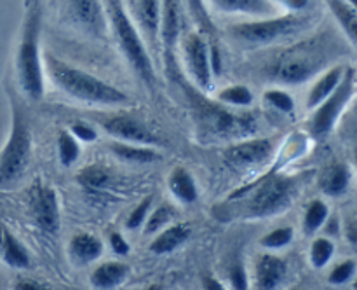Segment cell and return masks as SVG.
Here are the masks:
<instances>
[{"mask_svg": "<svg viewBox=\"0 0 357 290\" xmlns=\"http://www.w3.org/2000/svg\"><path fill=\"white\" fill-rule=\"evenodd\" d=\"M98 124L105 133L114 136L115 140L129 143H142V145H157L159 136L146 128L142 121L129 114H112L107 117H98Z\"/></svg>", "mask_w": 357, "mask_h": 290, "instance_id": "7c38bea8", "label": "cell"}, {"mask_svg": "<svg viewBox=\"0 0 357 290\" xmlns=\"http://www.w3.org/2000/svg\"><path fill=\"white\" fill-rule=\"evenodd\" d=\"M335 254V245L333 241L328 238H316L310 245V262L314 268L321 269L331 261Z\"/></svg>", "mask_w": 357, "mask_h": 290, "instance_id": "d6a6232c", "label": "cell"}, {"mask_svg": "<svg viewBox=\"0 0 357 290\" xmlns=\"http://www.w3.org/2000/svg\"><path fill=\"white\" fill-rule=\"evenodd\" d=\"M345 68H347V66L333 65L319 73V77L314 80L312 86H310L309 89V94H307V108H309V110L316 108L324 98L330 96V94L337 89L342 77H344Z\"/></svg>", "mask_w": 357, "mask_h": 290, "instance_id": "ac0fdd59", "label": "cell"}, {"mask_svg": "<svg viewBox=\"0 0 357 290\" xmlns=\"http://www.w3.org/2000/svg\"><path fill=\"white\" fill-rule=\"evenodd\" d=\"M351 180V166L345 163H333L331 166L326 168V171L321 177V189H323L324 194L338 198V196H344L349 191Z\"/></svg>", "mask_w": 357, "mask_h": 290, "instance_id": "d4e9b609", "label": "cell"}, {"mask_svg": "<svg viewBox=\"0 0 357 290\" xmlns=\"http://www.w3.org/2000/svg\"><path fill=\"white\" fill-rule=\"evenodd\" d=\"M129 276V266L119 261H108L98 266L91 275V283L96 289L110 290L122 285Z\"/></svg>", "mask_w": 357, "mask_h": 290, "instance_id": "603a6c76", "label": "cell"}, {"mask_svg": "<svg viewBox=\"0 0 357 290\" xmlns=\"http://www.w3.org/2000/svg\"><path fill=\"white\" fill-rule=\"evenodd\" d=\"M356 273V261L349 259V261L340 262L333 268V271L328 276V282L333 283V285H344V283L351 282L352 276Z\"/></svg>", "mask_w": 357, "mask_h": 290, "instance_id": "d590c367", "label": "cell"}, {"mask_svg": "<svg viewBox=\"0 0 357 290\" xmlns=\"http://www.w3.org/2000/svg\"><path fill=\"white\" fill-rule=\"evenodd\" d=\"M275 145L272 138H250L232 143L223 152V161L234 170H250L261 166L274 156Z\"/></svg>", "mask_w": 357, "mask_h": 290, "instance_id": "8fae6325", "label": "cell"}, {"mask_svg": "<svg viewBox=\"0 0 357 290\" xmlns=\"http://www.w3.org/2000/svg\"><path fill=\"white\" fill-rule=\"evenodd\" d=\"M105 13H107L108 24L117 41L119 49L124 55V59L131 66L132 72L136 73L139 80L146 87L153 89L157 84L155 63H153L152 55H150L149 45L143 41L142 34L129 17L122 0H103Z\"/></svg>", "mask_w": 357, "mask_h": 290, "instance_id": "8992f818", "label": "cell"}, {"mask_svg": "<svg viewBox=\"0 0 357 290\" xmlns=\"http://www.w3.org/2000/svg\"><path fill=\"white\" fill-rule=\"evenodd\" d=\"M171 217H173V212L169 210V206H159L150 213V217H146L143 231H145V234L159 233L164 227H167V224L171 222Z\"/></svg>", "mask_w": 357, "mask_h": 290, "instance_id": "e575fe53", "label": "cell"}, {"mask_svg": "<svg viewBox=\"0 0 357 290\" xmlns=\"http://www.w3.org/2000/svg\"><path fill=\"white\" fill-rule=\"evenodd\" d=\"M183 31V2L162 0L160 7V55L166 65L174 63L178 42Z\"/></svg>", "mask_w": 357, "mask_h": 290, "instance_id": "5bb4252c", "label": "cell"}, {"mask_svg": "<svg viewBox=\"0 0 357 290\" xmlns=\"http://www.w3.org/2000/svg\"><path fill=\"white\" fill-rule=\"evenodd\" d=\"M317 17L319 14L314 9L303 10V13H279L274 16L255 17V20L230 24L227 28V37L241 48H268V45L295 38L303 31H309L317 23Z\"/></svg>", "mask_w": 357, "mask_h": 290, "instance_id": "277c9868", "label": "cell"}, {"mask_svg": "<svg viewBox=\"0 0 357 290\" xmlns=\"http://www.w3.org/2000/svg\"><path fill=\"white\" fill-rule=\"evenodd\" d=\"M220 103L227 105V107L236 108H248L253 105L255 96L253 91L244 84H232V86H225L223 89L218 91L216 94Z\"/></svg>", "mask_w": 357, "mask_h": 290, "instance_id": "83f0119b", "label": "cell"}, {"mask_svg": "<svg viewBox=\"0 0 357 290\" xmlns=\"http://www.w3.org/2000/svg\"><path fill=\"white\" fill-rule=\"evenodd\" d=\"M150 206H152V198L149 196L143 201H139V205L135 206V210L129 213L128 220H126V227L128 229H138V227H142L145 224L146 217H149Z\"/></svg>", "mask_w": 357, "mask_h": 290, "instance_id": "8d00e7d4", "label": "cell"}, {"mask_svg": "<svg viewBox=\"0 0 357 290\" xmlns=\"http://www.w3.org/2000/svg\"><path fill=\"white\" fill-rule=\"evenodd\" d=\"M192 231L188 229L185 224H176V226H169L164 227L162 231H159L153 241L150 243V252L157 255H164V254H171L176 248H180L185 241L190 238Z\"/></svg>", "mask_w": 357, "mask_h": 290, "instance_id": "484cf974", "label": "cell"}, {"mask_svg": "<svg viewBox=\"0 0 357 290\" xmlns=\"http://www.w3.org/2000/svg\"><path fill=\"white\" fill-rule=\"evenodd\" d=\"M0 257L9 268L14 269H26L31 264L26 248L20 243V240L14 234L3 229H0Z\"/></svg>", "mask_w": 357, "mask_h": 290, "instance_id": "cb8c5ba5", "label": "cell"}, {"mask_svg": "<svg viewBox=\"0 0 357 290\" xmlns=\"http://www.w3.org/2000/svg\"><path fill=\"white\" fill-rule=\"evenodd\" d=\"M202 287H204V290H225V287L218 280L213 278V276H204L202 278Z\"/></svg>", "mask_w": 357, "mask_h": 290, "instance_id": "ee69618b", "label": "cell"}, {"mask_svg": "<svg viewBox=\"0 0 357 290\" xmlns=\"http://www.w3.org/2000/svg\"><path fill=\"white\" fill-rule=\"evenodd\" d=\"M275 6L284 7L288 13H303L312 7V0H272Z\"/></svg>", "mask_w": 357, "mask_h": 290, "instance_id": "60d3db41", "label": "cell"}, {"mask_svg": "<svg viewBox=\"0 0 357 290\" xmlns=\"http://www.w3.org/2000/svg\"><path fill=\"white\" fill-rule=\"evenodd\" d=\"M30 213L35 226L47 234H56L59 229V201L52 187L37 184L30 191Z\"/></svg>", "mask_w": 357, "mask_h": 290, "instance_id": "4fadbf2b", "label": "cell"}, {"mask_svg": "<svg viewBox=\"0 0 357 290\" xmlns=\"http://www.w3.org/2000/svg\"><path fill=\"white\" fill-rule=\"evenodd\" d=\"M13 290H54V289L44 285V283L33 282V280H20V282L14 283Z\"/></svg>", "mask_w": 357, "mask_h": 290, "instance_id": "7bdbcfd3", "label": "cell"}, {"mask_svg": "<svg viewBox=\"0 0 357 290\" xmlns=\"http://www.w3.org/2000/svg\"><path fill=\"white\" fill-rule=\"evenodd\" d=\"M356 68L347 66L337 89L330 96L324 98L316 108H312V115L307 122V129L312 138L321 140L333 131L337 122L340 121L342 112L356 96Z\"/></svg>", "mask_w": 357, "mask_h": 290, "instance_id": "ba28073f", "label": "cell"}, {"mask_svg": "<svg viewBox=\"0 0 357 290\" xmlns=\"http://www.w3.org/2000/svg\"><path fill=\"white\" fill-rule=\"evenodd\" d=\"M42 58H44L45 75L61 93L68 94L73 100L101 108H124L132 105L131 96L126 91L119 89L94 73L58 58L54 52H42Z\"/></svg>", "mask_w": 357, "mask_h": 290, "instance_id": "3957f363", "label": "cell"}, {"mask_svg": "<svg viewBox=\"0 0 357 290\" xmlns=\"http://www.w3.org/2000/svg\"><path fill=\"white\" fill-rule=\"evenodd\" d=\"M35 0H23V3H24V9H26V7H30L31 3H33Z\"/></svg>", "mask_w": 357, "mask_h": 290, "instance_id": "bcb514c9", "label": "cell"}, {"mask_svg": "<svg viewBox=\"0 0 357 290\" xmlns=\"http://www.w3.org/2000/svg\"><path fill=\"white\" fill-rule=\"evenodd\" d=\"M288 266L281 257L272 254H264L257 261L255 268V285L257 290H275L286 278Z\"/></svg>", "mask_w": 357, "mask_h": 290, "instance_id": "e0dca14e", "label": "cell"}, {"mask_svg": "<svg viewBox=\"0 0 357 290\" xmlns=\"http://www.w3.org/2000/svg\"><path fill=\"white\" fill-rule=\"evenodd\" d=\"M70 133L75 136V140L82 143H91L98 138V131L94 124L87 121H73L70 124Z\"/></svg>", "mask_w": 357, "mask_h": 290, "instance_id": "74e56055", "label": "cell"}, {"mask_svg": "<svg viewBox=\"0 0 357 290\" xmlns=\"http://www.w3.org/2000/svg\"><path fill=\"white\" fill-rule=\"evenodd\" d=\"M229 280H230V285H232L234 290H248V273L244 269L243 262H234L230 266V271H229Z\"/></svg>", "mask_w": 357, "mask_h": 290, "instance_id": "f35d334b", "label": "cell"}, {"mask_svg": "<svg viewBox=\"0 0 357 290\" xmlns=\"http://www.w3.org/2000/svg\"><path fill=\"white\" fill-rule=\"evenodd\" d=\"M338 55H342V44L337 35L319 31L317 35L293 42L288 48L281 49L265 65L264 72L272 80L288 86H298L330 68L331 59Z\"/></svg>", "mask_w": 357, "mask_h": 290, "instance_id": "7a4b0ae2", "label": "cell"}, {"mask_svg": "<svg viewBox=\"0 0 357 290\" xmlns=\"http://www.w3.org/2000/svg\"><path fill=\"white\" fill-rule=\"evenodd\" d=\"M68 252L70 257H72V261L75 264L86 266L101 257V254H103V243L94 234L79 233L70 240Z\"/></svg>", "mask_w": 357, "mask_h": 290, "instance_id": "ffe728a7", "label": "cell"}, {"mask_svg": "<svg viewBox=\"0 0 357 290\" xmlns=\"http://www.w3.org/2000/svg\"><path fill=\"white\" fill-rule=\"evenodd\" d=\"M209 65H211L213 77L222 75V68H223L222 51H220V48L216 42H209Z\"/></svg>", "mask_w": 357, "mask_h": 290, "instance_id": "ab89813d", "label": "cell"}, {"mask_svg": "<svg viewBox=\"0 0 357 290\" xmlns=\"http://www.w3.org/2000/svg\"><path fill=\"white\" fill-rule=\"evenodd\" d=\"M213 9L230 16L265 17L279 14V7L272 0H208Z\"/></svg>", "mask_w": 357, "mask_h": 290, "instance_id": "2e32d148", "label": "cell"}, {"mask_svg": "<svg viewBox=\"0 0 357 290\" xmlns=\"http://www.w3.org/2000/svg\"><path fill=\"white\" fill-rule=\"evenodd\" d=\"M110 247L117 255H128L129 250H131V248H129V243L126 241V238L122 236L121 233L110 234Z\"/></svg>", "mask_w": 357, "mask_h": 290, "instance_id": "b9f144b4", "label": "cell"}, {"mask_svg": "<svg viewBox=\"0 0 357 290\" xmlns=\"http://www.w3.org/2000/svg\"><path fill=\"white\" fill-rule=\"evenodd\" d=\"M42 35V3L35 0L26 7L20 42L14 56L16 79L21 93L30 100H42L45 94V70L40 49Z\"/></svg>", "mask_w": 357, "mask_h": 290, "instance_id": "5b68a950", "label": "cell"}, {"mask_svg": "<svg viewBox=\"0 0 357 290\" xmlns=\"http://www.w3.org/2000/svg\"><path fill=\"white\" fill-rule=\"evenodd\" d=\"M181 2L187 3V9L190 13L192 20L197 24L199 31L209 37H215V23H213L211 14L208 13V7H206L204 0H181Z\"/></svg>", "mask_w": 357, "mask_h": 290, "instance_id": "f546056e", "label": "cell"}, {"mask_svg": "<svg viewBox=\"0 0 357 290\" xmlns=\"http://www.w3.org/2000/svg\"><path fill=\"white\" fill-rule=\"evenodd\" d=\"M167 187H169L171 194L185 205H192L199 198L197 184L190 171L185 170L183 166H174L171 170L169 177H167Z\"/></svg>", "mask_w": 357, "mask_h": 290, "instance_id": "7402d4cb", "label": "cell"}, {"mask_svg": "<svg viewBox=\"0 0 357 290\" xmlns=\"http://www.w3.org/2000/svg\"><path fill=\"white\" fill-rule=\"evenodd\" d=\"M331 14L338 27L342 28V34L347 38L349 44L356 48L357 44V9L356 2L351 0H326Z\"/></svg>", "mask_w": 357, "mask_h": 290, "instance_id": "44dd1931", "label": "cell"}, {"mask_svg": "<svg viewBox=\"0 0 357 290\" xmlns=\"http://www.w3.org/2000/svg\"><path fill=\"white\" fill-rule=\"evenodd\" d=\"M264 100L268 107L281 112V114H293L295 112V100L288 91L281 89V87H271V89L265 91Z\"/></svg>", "mask_w": 357, "mask_h": 290, "instance_id": "1f68e13d", "label": "cell"}, {"mask_svg": "<svg viewBox=\"0 0 357 290\" xmlns=\"http://www.w3.org/2000/svg\"><path fill=\"white\" fill-rule=\"evenodd\" d=\"M77 182L86 192L96 194L112 184V171L101 164H89L77 173Z\"/></svg>", "mask_w": 357, "mask_h": 290, "instance_id": "4316f807", "label": "cell"}, {"mask_svg": "<svg viewBox=\"0 0 357 290\" xmlns=\"http://www.w3.org/2000/svg\"><path fill=\"white\" fill-rule=\"evenodd\" d=\"M143 290H164V287L159 285V283H152V285L145 287V289H143Z\"/></svg>", "mask_w": 357, "mask_h": 290, "instance_id": "f6af8a7d", "label": "cell"}, {"mask_svg": "<svg viewBox=\"0 0 357 290\" xmlns=\"http://www.w3.org/2000/svg\"><path fill=\"white\" fill-rule=\"evenodd\" d=\"M56 149H58V159L63 166H72L80 157V142L75 140V136L70 131L58 133Z\"/></svg>", "mask_w": 357, "mask_h": 290, "instance_id": "f1b7e54d", "label": "cell"}, {"mask_svg": "<svg viewBox=\"0 0 357 290\" xmlns=\"http://www.w3.org/2000/svg\"><path fill=\"white\" fill-rule=\"evenodd\" d=\"M108 149L117 159L126 161L132 164H150L160 159V154L152 145H142V143L121 142V140H112L108 143Z\"/></svg>", "mask_w": 357, "mask_h": 290, "instance_id": "d6986e66", "label": "cell"}, {"mask_svg": "<svg viewBox=\"0 0 357 290\" xmlns=\"http://www.w3.org/2000/svg\"><path fill=\"white\" fill-rule=\"evenodd\" d=\"M293 236H295L293 227H278V229L265 234L260 240V245L267 250H279V248H284L286 245L291 243Z\"/></svg>", "mask_w": 357, "mask_h": 290, "instance_id": "836d02e7", "label": "cell"}, {"mask_svg": "<svg viewBox=\"0 0 357 290\" xmlns=\"http://www.w3.org/2000/svg\"><path fill=\"white\" fill-rule=\"evenodd\" d=\"M129 17L149 45L150 55H160V7L162 0H122Z\"/></svg>", "mask_w": 357, "mask_h": 290, "instance_id": "30bf717a", "label": "cell"}, {"mask_svg": "<svg viewBox=\"0 0 357 290\" xmlns=\"http://www.w3.org/2000/svg\"><path fill=\"white\" fill-rule=\"evenodd\" d=\"M70 17L77 27L94 38H105L108 31V20L103 0H66Z\"/></svg>", "mask_w": 357, "mask_h": 290, "instance_id": "9a60e30c", "label": "cell"}, {"mask_svg": "<svg viewBox=\"0 0 357 290\" xmlns=\"http://www.w3.org/2000/svg\"><path fill=\"white\" fill-rule=\"evenodd\" d=\"M307 142L309 140L302 133L289 135L288 142L279 149L275 166L261 175L257 182H251L230 194L227 203L220 206V212L241 219H267L286 212L296 199L302 178L282 173L279 168L302 156L307 150Z\"/></svg>", "mask_w": 357, "mask_h": 290, "instance_id": "6da1fadb", "label": "cell"}, {"mask_svg": "<svg viewBox=\"0 0 357 290\" xmlns=\"http://www.w3.org/2000/svg\"><path fill=\"white\" fill-rule=\"evenodd\" d=\"M178 45H180L183 66L194 86L201 93H209L213 89L215 77L209 65V42L206 35L199 30L181 31Z\"/></svg>", "mask_w": 357, "mask_h": 290, "instance_id": "9c48e42d", "label": "cell"}, {"mask_svg": "<svg viewBox=\"0 0 357 290\" xmlns=\"http://www.w3.org/2000/svg\"><path fill=\"white\" fill-rule=\"evenodd\" d=\"M330 215V210L328 205L323 199H314L307 206L305 217H303V229L307 234H314L316 231H319L323 227V224L328 220Z\"/></svg>", "mask_w": 357, "mask_h": 290, "instance_id": "4dcf8cb0", "label": "cell"}, {"mask_svg": "<svg viewBox=\"0 0 357 290\" xmlns=\"http://www.w3.org/2000/svg\"><path fill=\"white\" fill-rule=\"evenodd\" d=\"M10 105V131L7 142L0 150V189H7L16 184L26 171L31 159L30 117L23 100L14 89L7 91Z\"/></svg>", "mask_w": 357, "mask_h": 290, "instance_id": "52a82bcc", "label": "cell"}]
</instances>
